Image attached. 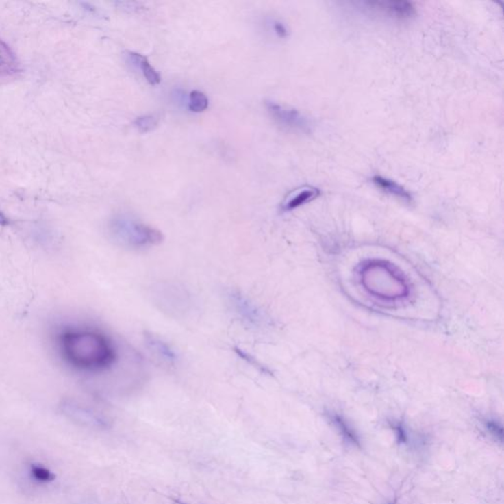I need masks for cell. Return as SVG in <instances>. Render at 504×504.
I'll return each instance as SVG.
<instances>
[{
	"label": "cell",
	"instance_id": "cell-15",
	"mask_svg": "<svg viewBox=\"0 0 504 504\" xmlns=\"http://www.w3.org/2000/svg\"><path fill=\"white\" fill-rule=\"evenodd\" d=\"M159 116L156 114H147V116H139L134 121V126L141 134H147L152 131L159 125Z\"/></svg>",
	"mask_w": 504,
	"mask_h": 504
},
{
	"label": "cell",
	"instance_id": "cell-11",
	"mask_svg": "<svg viewBox=\"0 0 504 504\" xmlns=\"http://www.w3.org/2000/svg\"><path fill=\"white\" fill-rule=\"evenodd\" d=\"M371 181H373V184L377 188L384 191L387 194L392 195V197L399 198V199L404 200L406 202L412 201L411 193L406 188H403L401 184H398V182L378 175L373 177Z\"/></svg>",
	"mask_w": 504,
	"mask_h": 504
},
{
	"label": "cell",
	"instance_id": "cell-1",
	"mask_svg": "<svg viewBox=\"0 0 504 504\" xmlns=\"http://www.w3.org/2000/svg\"><path fill=\"white\" fill-rule=\"evenodd\" d=\"M56 342L64 362L82 373H102L118 364V348L102 331L69 326L58 332Z\"/></svg>",
	"mask_w": 504,
	"mask_h": 504
},
{
	"label": "cell",
	"instance_id": "cell-4",
	"mask_svg": "<svg viewBox=\"0 0 504 504\" xmlns=\"http://www.w3.org/2000/svg\"><path fill=\"white\" fill-rule=\"evenodd\" d=\"M154 299L162 310L179 315L188 312L190 297L186 290L177 285H161L155 289Z\"/></svg>",
	"mask_w": 504,
	"mask_h": 504
},
{
	"label": "cell",
	"instance_id": "cell-6",
	"mask_svg": "<svg viewBox=\"0 0 504 504\" xmlns=\"http://www.w3.org/2000/svg\"><path fill=\"white\" fill-rule=\"evenodd\" d=\"M60 412L65 417L71 418L73 422L86 425H101L103 424V418L94 413L91 409L73 401L64 400L60 404Z\"/></svg>",
	"mask_w": 504,
	"mask_h": 504
},
{
	"label": "cell",
	"instance_id": "cell-3",
	"mask_svg": "<svg viewBox=\"0 0 504 504\" xmlns=\"http://www.w3.org/2000/svg\"><path fill=\"white\" fill-rule=\"evenodd\" d=\"M227 298L238 318L249 327L262 329L269 326L270 319L265 312L242 292L229 290L227 292Z\"/></svg>",
	"mask_w": 504,
	"mask_h": 504
},
{
	"label": "cell",
	"instance_id": "cell-10",
	"mask_svg": "<svg viewBox=\"0 0 504 504\" xmlns=\"http://www.w3.org/2000/svg\"><path fill=\"white\" fill-rule=\"evenodd\" d=\"M19 71V62L10 47L0 40V79L11 77Z\"/></svg>",
	"mask_w": 504,
	"mask_h": 504
},
{
	"label": "cell",
	"instance_id": "cell-9",
	"mask_svg": "<svg viewBox=\"0 0 504 504\" xmlns=\"http://www.w3.org/2000/svg\"><path fill=\"white\" fill-rule=\"evenodd\" d=\"M144 337H145L146 346L149 349L150 352L158 357V359L161 360L168 366H175L177 364V353L168 343L150 333H145Z\"/></svg>",
	"mask_w": 504,
	"mask_h": 504
},
{
	"label": "cell",
	"instance_id": "cell-5",
	"mask_svg": "<svg viewBox=\"0 0 504 504\" xmlns=\"http://www.w3.org/2000/svg\"><path fill=\"white\" fill-rule=\"evenodd\" d=\"M266 108L272 118L278 121L281 125L290 128V129L303 132V134L312 132V121L299 110L271 102V101L266 102Z\"/></svg>",
	"mask_w": 504,
	"mask_h": 504
},
{
	"label": "cell",
	"instance_id": "cell-18",
	"mask_svg": "<svg viewBox=\"0 0 504 504\" xmlns=\"http://www.w3.org/2000/svg\"><path fill=\"white\" fill-rule=\"evenodd\" d=\"M488 429H490V433L496 436V438L503 440V427H499L496 423H488Z\"/></svg>",
	"mask_w": 504,
	"mask_h": 504
},
{
	"label": "cell",
	"instance_id": "cell-13",
	"mask_svg": "<svg viewBox=\"0 0 504 504\" xmlns=\"http://www.w3.org/2000/svg\"><path fill=\"white\" fill-rule=\"evenodd\" d=\"M28 473L32 480L40 485L53 483L56 478L55 473L40 463H31L29 465Z\"/></svg>",
	"mask_w": 504,
	"mask_h": 504
},
{
	"label": "cell",
	"instance_id": "cell-19",
	"mask_svg": "<svg viewBox=\"0 0 504 504\" xmlns=\"http://www.w3.org/2000/svg\"><path fill=\"white\" fill-rule=\"evenodd\" d=\"M8 218H6L5 216L3 215V214L0 212V225H8Z\"/></svg>",
	"mask_w": 504,
	"mask_h": 504
},
{
	"label": "cell",
	"instance_id": "cell-7",
	"mask_svg": "<svg viewBox=\"0 0 504 504\" xmlns=\"http://www.w3.org/2000/svg\"><path fill=\"white\" fill-rule=\"evenodd\" d=\"M368 8L392 19L404 21L416 15V8L411 2H368Z\"/></svg>",
	"mask_w": 504,
	"mask_h": 504
},
{
	"label": "cell",
	"instance_id": "cell-2",
	"mask_svg": "<svg viewBox=\"0 0 504 504\" xmlns=\"http://www.w3.org/2000/svg\"><path fill=\"white\" fill-rule=\"evenodd\" d=\"M110 234L114 242L130 249L155 247L164 240L159 229L125 215L116 216L110 220Z\"/></svg>",
	"mask_w": 504,
	"mask_h": 504
},
{
	"label": "cell",
	"instance_id": "cell-8",
	"mask_svg": "<svg viewBox=\"0 0 504 504\" xmlns=\"http://www.w3.org/2000/svg\"><path fill=\"white\" fill-rule=\"evenodd\" d=\"M320 195L319 188L312 186H303L296 188L287 195L282 203L283 211H292L303 205L310 203Z\"/></svg>",
	"mask_w": 504,
	"mask_h": 504
},
{
	"label": "cell",
	"instance_id": "cell-17",
	"mask_svg": "<svg viewBox=\"0 0 504 504\" xmlns=\"http://www.w3.org/2000/svg\"><path fill=\"white\" fill-rule=\"evenodd\" d=\"M273 27L274 31H275V33L277 34V36H278V37L282 38V39H285V38H287L288 30L287 28H286L285 25L281 23V22L276 21L275 23H274Z\"/></svg>",
	"mask_w": 504,
	"mask_h": 504
},
{
	"label": "cell",
	"instance_id": "cell-12",
	"mask_svg": "<svg viewBox=\"0 0 504 504\" xmlns=\"http://www.w3.org/2000/svg\"><path fill=\"white\" fill-rule=\"evenodd\" d=\"M128 58L131 60V62H134L137 67L140 68L144 77L146 78V80H147L151 85L155 86V85L160 84V82H161L162 80L161 76L158 73L156 69L150 64V62H148L147 58L135 53H128Z\"/></svg>",
	"mask_w": 504,
	"mask_h": 504
},
{
	"label": "cell",
	"instance_id": "cell-16",
	"mask_svg": "<svg viewBox=\"0 0 504 504\" xmlns=\"http://www.w3.org/2000/svg\"><path fill=\"white\" fill-rule=\"evenodd\" d=\"M236 353L238 355V357H240L242 360H244V361L247 362V364H251V366H253L254 368H257L258 370H261L262 371H264V373H266V368H265L264 366H263L262 364H260V362H258L257 360L255 359V357H251V355H249V353L244 352V351L242 350V349L238 348H236Z\"/></svg>",
	"mask_w": 504,
	"mask_h": 504
},
{
	"label": "cell",
	"instance_id": "cell-14",
	"mask_svg": "<svg viewBox=\"0 0 504 504\" xmlns=\"http://www.w3.org/2000/svg\"><path fill=\"white\" fill-rule=\"evenodd\" d=\"M209 100L206 94L201 91L191 92L188 98V109L193 112H203L208 109Z\"/></svg>",
	"mask_w": 504,
	"mask_h": 504
}]
</instances>
